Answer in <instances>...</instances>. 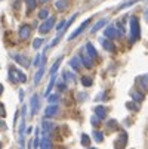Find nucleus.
Returning <instances> with one entry per match:
<instances>
[{"label": "nucleus", "instance_id": "nucleus-26", "mask_svg": "<svg viewBox=\"0 0 148 149\" xmlns=\"http://www.w3.org/2000/svg\"><path fill=\"white\" fill-rule=\"evenodd\" d=\"M93 140H95V142H98V143H101V142L104 140V133H102V132L95 130V132H93Z\"/></svg>", "mask_w": 148, "mask_h": 149}, {"label": "nucleus", "instance_id": "nucleus-23", "mask_svg": "<svg viewBox=\"0 0 148 149\" xmlns=\"http://www.w3.org/2000/svg\"><path fill=\"white\" fill-rule=\"evenodd\" d=\"M25 5H27V10H28V13H30V12H33V10L36 9L37 0H25Z\"/></svg>", "mask_w": 148, "mask_h": 149}, {"label": "nucleus", "instance_id": "nucleus-1", "mask_svg": "<svg viewBox=\"0 0 148 149\" xmlns=\"http://www.w3.org/2000/svg\"><path fill=\"white\" fill-rule=\"evenodd\" d=\"M130 43H135L141 38V27H139V19L136 16H130Z\"/></svg>", "mask_w": 148, "mask_h": 149}, {"label": "nucleus", "instance_id": "nucleus-50", "mask_svg": "<svg viewBox=\"0 0 148 149\" xmlns=\"http://www.w3.org/2000/svg\"><path fill=\"white\" fill-rule=\"evenodd\" d=\"M0 2H2V0H0Z\"/></svg>", "mask_w": 148, "mask_h": 149}, {"label": "nucleus", "instance_id": "nucleus-35", "mask_svg": "<svg viewBox=\"0 0 148 149\" xmlns=\"http://www.w3.org/2000/svg\"><path fill=\"white\" fill-rule=\"evenodd\" d=\"M107 127H110L111 130H114V129H117V121L116 120H110L108 123H107Z\"/></svg>", "mask_w": 148, "mask_h": 149}, {"label": "nucleus", "instance_id": "nucleus-7", "mask_svg": "<svg viewBox=\"0 0 148 149\" xmlns=\"http://www.w3.org/2000/svg\"><path fill=\"white\" fill-rule=\"evenodd\" d=\"M79 58H80V62H81V65H84L86 68H92L93 67V59L92 58H89L88 55H86V52H81L80 55H79Z\"/></svg>", "mask_w": 148, "mask_h": 149}, {"label": "nucleus", "instance_id": "nucleus-46", "mask_svg": "<svg viewBox=\"0 0 148 149\" xmlns=\"http://www.w3.org/2000/svg\"><path fill=\"white\" fill-rule=\"evenodd\" d=\"M2 93H3V86L0 84V95H2Z\"/></svg>", "mask_w": 148, "mask_h": 149}, {"label": "nucleus", "instance_id": "nucleus-22", "mask_svg": "<svg viewBox=\"0 0 148 149\" xmlns=\"http://www.w3.org/2000/svg\"><path fill=\"white\" fill-rule=\"evenodd\" d=\"M105 24H107V19H101V21H98V22L93 25V28L90 30V33H92V34H95V33H96L98 30H101V28H102Z\"/></svg>", "mask_w": 148, "mask_h": 149}, {"label": "nucleus", "instance_id": "nucleus-32", "mask_svg": "<svg viewBox=\"0 0 148 149\" xmlns=\"http://www.w3.org/2000/svg\"><path fill=\"white\" fill-rule=\"evenodd\" d=\"M41 45H43V38H36V40L33 41V47H34V49H39Z\"/></svg>", "mask_w": 148, "mask_h": 149}, {"label": "nucleus", "instance_id": "nucleus-27", "mask_svg": "<svg viewBox=\"0 0 148 149\" xmlns=\"http://www.w3.org/2000/svg\"><path fill=\"white\" fill-rule=\"evenodd\" d=\"M81 84H83L84 87H90L92 84H93V80H92L90 77H83V78H81Z\"/></svg>", "mask_w": 148, "mask_h": 149}, {"label": "nucleus", "instance_id": "nucleus-4", "mask_svg": "<svg viewBox=\"0 0 148 149\" xmlns=\"http://www.w3.org/2000/svg\"><path fill=\"white\" fill-rule=\"evenodd\" d=\"M126 145H128V133H126V132H120L114 146H116V149H124Z\"/></svg>", "mask_w": 148, "mask_h": 149}, {"label": "nucleus", "instance_id": "nucleus-48", "mask_svg": "<svg viewBox=\"0 0 148 149\" xmlns=\"http://www.w3.org/2000/svg\"><path fill=\"white\" fill-rule=\"evenodd\" d=\"M0 148H2V143H0Z\"/></svg>", "mask_w": 148, "mask_h": 149}, {"label": "nucleus", "instance_id": "nucleus-25", "mask_svg": "<svg viewBox=\"0 0 148 149\" xmlns=\"http://www.w3.org/2000/svg\"><path fill=\"white\" fill-rule=\"evenodd\" d=\"M52 129H53V124L51 121H43V134H49Z\"/></svg>", "mask_w": 148, "mask_h": 149}, {"label": "nucleus", "instance_id": "nucleus-15", "mask_svg": "<svg viewBox=\"0 0 148 149\" xmlns=\"http://www.w3.org/2000/svg\"><path fill=\"white\" fill-rule=\"evenodd\" d=\"M40 149H52V142L48 136H43V139L40 140V145H39Z\"/></svg>", "mask_w": 148, "mask_h": 149}, {"label": "nucleus", "instance_id": "nucleus-30", "mask_svg": "<svg viewBox=\"0 0 148 149\" xmlns=\"http://www.w3.org/2000/svg\"><path fill=\"white\" fill-rule=\"evenodd\" d=\"M126 108H128V109H132V111H139V106L138 105H135L133 102H128V103H126Z\"/></svg>", "mask_w": 148, "mask_h": 149}, {"label": "nucleus", "instance_id": "nucleus-21", "mask_svg": "<svg viewBox=\"0 0 148 149\" xmlns=\"http://www.w3.org/2000/svg\"><path fill=\"white\" fill-rule=\"evenodd\" d=\"M55 80H56V74H52V75H51V81H49V86H48V89H46V92H45V96H46V97L49 96V93L52 92V89H53V86H55Z\"/></svg>", "mask_w": 148, "mask_h": 149}, {"label": "nucleus", "instance_id": "nucleus-49", "mask_svg": "<svg viewBox=\"0 0 148 149\" xmlns=\"http://www.w3.org/2000/svg\"><path fill=\"white\" fill-rule=\"evenodd\" d=\"M145 2H148V0H145Z\"/></svg>", "mask_w": 148, "mask_h": 149}, {"label": "nucleus", "instance_id": "nucleus-18", "mask_svg": "<svg viewBox=\"0 0 148 149\" xmlns=\"http://www.w3.org/2000/svg\"><path fill=\"white\" fill-rule=\"evenodd\" d=\"M130 96H132V99H133L135 102H138V103H141V102L144 100V93H141V92H138V90H130Z\"/></svg>", "mask_w": 148, "mask_h": 149}, {"label": "nucleus", "instance_id": "nucleus-44", "mask_svg": "<svg viewBox=\"0 0 148 149\" xmlns=\"http://www.w3.org/2000/svg\"><path fill=\"white\" fill-rule=\"evenodd\" d=\"M37 2H39V3H41V5H43V3H48L49 0H37Z\"/></svg>", "mask_w": 148, "mask_h": 149}, {"label": "nucleus", "instance_id": "nucleus-2", "mask_svg": "<svg viewBox=\"0 0 148 149\" xmlns=\"http://www.w3.org/2000/svg\"><path fill=\"white\" fill-rule=\"evenodd\" d=\"M9 81L13 83V84H16V83H25L27 81V75L22 71L16 70L15 67H11L9 68Z\"/></svg>", "mask_w": 148, "mask_h": 149}, {"label": "nucleus", "instance_id": "nucleus-42", "mask_svg": "<svg viewBox=\"0 0 148 149\" xmlns=\"http://www.w3.org/2000/svg\"><path fill=\"white\" fill-rule=\"evenodd\" d=\"M86 97H88V95H84V93H80V95H79V99H80V100H84Z\"/></svg>", "mask_w": 148, "mask_h": 149}, {"label": "nucleus", "instance_id": "nucleus-14", "mask_svg": "<svg viewBox=\"0 0 148 149\" xmlns=\"http://www.w3.org/2000/svg\"><path fill=\"white\" fill-rule=\"evenodd\" d=\"M86 55L89 58H92V59H95L98 56V52H96V49L93 47V45L90 43V41H88V43H86Z\"/></svg>", "mask_w": 148, "mask_h": 149}, {"label": "nucleus", "instance_id": "nucleus-40", "mask_svg": "<svg viewBox=\"0 0 148 149\" xmlns=\"http://www.w3.org/2000/svg\"><path fill=\"white\" fill-rule=\"evenodd\" d=\"M6 115V112H5V106H3V103H0V117H5Z\"/></svg>", "mask_w": 148, "mask_h": 149}, {"label": "nucleus", "instance_id": "nucleus-45", "mask_svg": "<svg viewBox=\"0 0 148 149\" xmlns=\"http://www.w3.org/2000/svg\"><path fill=\"white\" fill-rule=\"evenodd\" d=\"M145 19H147V21H148V9H147V10H145Z\"/></svg>", "mask_w": 148, "mask_h": 149}, {"label": "nucleus", "instance_id": "nucleus-39", "mask_svg": "<svg viewBox=\"0 0 148 149\" xmlns=\"http://www.w3.org/2000/svg\"><path fill=\"white\" fill-rule=\"evenodd\" d=\"M90 121H92V125H98V124H99V118H98L96 115H95V117H92V120H90Z\"/></svg>", "mask_w": 148, "mask_h": 149}, {"label": "nucleus", "instance_id": "nucleus-19", "mask_svg": "<svg viewBox=\"0 0 148 149\" xmlns=\"http://www.w3.org/2000/svg\"><path fill=\"white\" fill-rule=\"evenodd\" d=\"M43 74H45V65H40V67H39V71H37L36 75H34V84H39V83H40Z\"/></svg>", "mask_w": 148, "mask_h": 149}, {"label": "nucleus", "instance_id": "nucleus-10", "mask_svg": "<svg viewBox=\"0 0 148 149\" xmlns=\"http://www.w3.org/2000/svg\"><path fill=\"white\" fill-rule=\"evenodd\" d=\"M89 24H90V18L84 21V22H83V24H81V25H80V27H79V28H77V30L74 31V33H71V34L68 36V40H73V38H76V37H77V36H79V34H80V33H81V31L84 30V28H86V27H88Z\"/></svg>", "mask_w": 148, "mask_h": 149}, {"label": "nucleus", "instance_id": "nucleus-20", "mask_svg": "<svg viewBox=\"0 0 148 149\" xmlns=\"http://www.w3.org/2000/svg\"><path fill=\"white\" fill-rule=\"evenodd\" d=\"M80 63H81V62H80V58H79V56H74V58L70 61V67H71L74 71H79V70H80Z\"/></svg>", "mask_w": 148, "mask_h": 149}, {"label": "nucleus", "instance_id": "nucleus-28", "mask_svg": "<svg viewBox=\"0 0 148 149\" xmlns=\"http://www.w3.org/2000/svg\"><path fill=\"white\" fill-rule=\"evenodd\" d=\"M64 80L68 81V83H74L76 77H74V74H71V72H68V71H64Z\"/></svg>", "mask_w": 148, "mask_h": 149}, {"label": "nucleus", "instance_id": "nucleus-41", "mask_svg": "<svg viewBox=\"0 0 148 149\" xmlns=\"http://www.w3.org/2000/svg\"><path fill=\"white\" fill-rule=\"evenodd\" d=\"M8 127H6V124H5V121H2L0 120V130H6Z\"/></svg>", "mask_w": 148, "mask_h": 149}, {"label": "nucleus", "instance_id": "nucleus-36", "mask_svg": "<svg viewBox=\"0 0 148 149\" xmlns=\"http://www.w3.org/2000/svg\"><path fill=\"white\" fill-rule=\"evenodd\" d=\"M48 97H49L48 100H49V103H51V105H52V103H56V102H58V99H59V96H58V95H51V96H48Z\"/></svg>", "mask_w": 148, "mask_h": 149}, {"label": "nucleus", "instance_id": "nucleus-37", "mask_svg": "<svg viewBox=\"0 0 148 149\" xmlns=\"http://www.w3.org/2000/svg\"><path fill=\"white\" fill-rule=\"evenodd\" d=\"M40 63H41V55L39 53V55L36 56V59H34V63H33V65H34V67H40Z\"/></svg>", "mask_w": 148, "mask_h": 149}, {"label": "nucleus", "instance_id": "nucleus-24", "mask_svg": "<svg viewBox=\"0 0 148 149\" xmlns=\"http://www.w3.org/2000/svg\"><path fill=\"white\" fill-rule=\"evenodd\" d=\"M61 62H62V56L61 58H58L56 59V62L52 65V68H51V71H49V74L52 75V74H56V71H58V68H59V65H61Z\"/></svg>", "mask_w": 148, "mask_h": 149}, {"label": "nucleus", "instance_id": "nucleus-38", "mask_svg": "<svg viewBox=\"0 0 148 149\" xmlns=\"http://www.w3.org/2000/svg\"><path fill=\"white\" fill-rule=\"evenodd\" d=\"M65 24H67V22H65V21H61V22H59V24L56 25V30H58V31H61L62 28H64V27H65Z\"/></svg>", "mask_w": 148, "mask_h": 149}, {"label": "nucleus", "instance_id": "nucleus-43", "mask_svg": "<svg viewBox=\"0 0 148 149\" xmlns=\"http://www.w3.org/2000/svg\"><path fill=\"white\" fill-rule=\"evenodd\" d=\"M19 99H21V100H22V99H24V92H22V90H21V92H19Z\"/></svg>", "mask_w": 148, "mask_h": 149}, {"label": "nucleus", "instance_id": "nucleus-29", "mask_svg": "<svg viewBox=\"0 0 148 149\" xmlns=\"http://www.w3.org/2000/svg\"><path fill=\"white\" fill-rule=\"evenodd\" d=\"M39 18H40V19H48V18H49V9L43 8V9L39 12Z\"/></svg>", "mask_w": 148, "mask_h": 149}, {"label": "nucleus", "instance_id": "nucleus-5", "mask_svg": "<svg viewBox=\"0 0 148 149\" xmlns=\"http://www.w3.org/2000/svg\"><path fill=\"white\" fill-rule=\"evenodd\" d=\"M12 58L15 59V62H16V63H19L21 67H24V68H28V67H30V59H28L27 56L19 55V53H13V55H12Z\"/></svg>", "mask_w": 148, "mask_h": 149}, {"label": "nucleus", "instance_id": "nucleus-6", "mask_svg": "<svg viewBox=\"0 0 148 149\" xmlns=\"http://www.w3.org/2000/svg\"><path fill=\"white\" fill-rule=\"evenodd\" d=\"M18 34H19V38H21V40H28V38H30V36H31V27H30V25H27V24L21 25V27H19Z\"/></svg>", "mask_w": 148, "mask_h": 149}, {"label": "nucleus", "instance_id": "nucleus-47", "mask_svg": "<svg viewBox=\"0 0 148 149\" xmlns=\"http://www.w3.org/2000/svg\"><path fill=\"white\" fill-rule=\"evenodd\" d=\"M88 149H96V148H88Z\"/></svg>", "mask_w": 148, "mask_h": 149}, {"label": "nucleus", "instance_id": "nucleus-9", "mask_svg": "<svg viewBox=\"0 0 148 149\" xmlns=\"http://www.w3.org/2000/svg\"><path fill=\"white\" fill-rule=\"evenodd\" d=\"M39 105H40L39 96H37V95H33V96H31V100H30V108H31V115H36V114H37V109H39Z\"/></svg>", "mask_w": 148, "mask_h": 149}, {"label": "nucleus", "instance_id": "nucleus-31", "mask_svg": "<svg viewBox=\"0 0 148 149\" xmlns=\"http://www.w3.org/2000/svg\"><path fill=\"white\" fill-rule=\"evenodd\" d=\"M89 143H90L89 136H88V134H81V145H83V146H89Z\"/></svg>", "mask_w": 148, "mask_h": 149}, {"label": "nucleus", "instance_id": "nucleus-34", "mask_svg": "<svg viewBox=\"0 0 148 149\" xmlns=\"http://www.w3.org/2000/svg\"><path fill=\"white\" fill-rule=\"evenodd\" d=\"M56 87H58V90H59V92H64V90L67 89V84H65L64 81H58Z\"/></svg>", "mask_w": 148, "mask_h": 149}, {"label": "nucleus", "instance_id": "nucleus-3", "mask_svg": "<svg viewBox=\"0 0 148 149\" xmlns=\"http://www.w3.org/2000/svg\"><path fill=\"white\" fill-rule=\"evenodd\" d=\"M55 25V16H51L48 19H45V22L39 27V33L40 34H48Z\"/></svg>", "mask_w": 148, "mask_h": 149}, {"label": "nucleus", "instance_id": "nucleus-12", "mask_svg": "<svg viewBox=\"0 0 148 149\" xmlns=\"http://www.w3.org/2000/svg\"><path fill=\"white\" fill-rule=\"evenodd\" d=\"M101 41V45L105 50H108V52H116V45L113 43L111 40H105V38H99Z\"/></svg>", "mask_w": 148, "mask_h": 149}, {"label": "nucleus", "instance_id": "nucleus-33", "mask_svg": "<svg viewBox=\"0 0 148 149\" xmlns=\"http://www.w3.org/2000/svg\"><path fill=\"white\" fill-rule=\"evenodd\" d=\"M133 5H135V0H130V2H126L124 5L119 6V8H117V10H121V9H124V8H129V6H133Z\"/></svg>", "mask_w": 148, "mask_h": 149}, {"label": "nucleus", "instance_id": "nucleus-8", "mask_svg": "<svg viewBox=\"0 0 148 149\" xmlns=\"http://www.w3.org/2000/svg\"><path fill=\"white\" fill-rule=\"evenodd\" d=\"M104 36L108 37V40H113V38H117L120 34H119V31H117V28L114 25H110V27H107L104 30Z\"/></svg>", "mask_w": 148, "mask_h": 149}, {"label": "nucleus", "instance_id": "nucleus-11", "mask_svg": "<svg viewBox=\"0 0 148 149\" xmlns=\"http://www.w3.org/2000/svg\"><path fill=\"white\" fill-rule=\"evenodd\" d=\"M58 105H55V103H52V105H49L48 108L45 109V118H51V117H53V115H56L58 114Z\"/></svg>", "mask_w": 148, "mask_h": 149}, {"label": "nucleus", "instance_id": "nucleus-16", "mask_svg": "<svg viewBox=\"0 0 148 149\" xmlns=\"http://www.w3.org/2000/svg\"><path fill=\"white\" fill-rule=\"evenodd\" d=\"M68 3H70V0H58V2L55 3V8L61 12H64L67 8H68Z\"/></svg>", "mask_w": 148, "mask_h": 149}, {"label": "nucleus", "instance_id": "nucleus-17", "mask_svg": "<svg viewBox=\"0 0 148 149\" xmlns=\"http://www.w3.org/2000/svg\"><path fill=\"white\" fill-rule=\"evenodd\" d=\"M95 115L99 120H104L105 117H107V109H105L104 106H96V108H95Z\"/></svg>", "mask_w": 148, "mask_h": 149}, {"label": "nucleus", "instance_id": "nucleus-13", "mask_svg": "<svg viewBox=\"0 0 148 149\" xmlns=\"http://www.w3.org/2000/svg\"><path fill=\"white\" fill-rule=\"evenodd\" d=\"M136 84H138L141 89L148 90V75H139L136 78Z\"/></svg>", "mask_w": 148, "mask_h": 149}]
</instances>
